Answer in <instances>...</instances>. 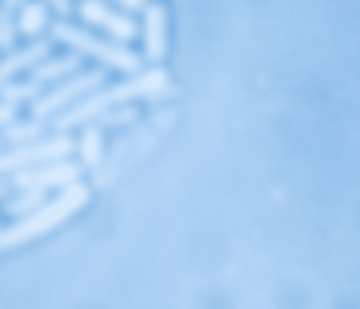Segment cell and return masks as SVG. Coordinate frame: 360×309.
<instances>
[{
	"mask_svg": "<svg viewBox=\"0 0 360 309\" xmlns=\"http://www.w3.org/2000/svg\"><path fill=\"white\" fill-rule=\"evenodd\" d=\"M78 15H82L86 23H97V27H101L105 35L112 39V43H124V46H128V39L140 35V27L132 23V15H124L120 8L101 4V0H89V4H82Z\"/></svg>",
	"mask_w": 360,
	"mask_h": 309,
	"instance_id": "7",
	"label": "cell"
},
{
	"mask_svg": "<svg viewBox=\"0 0 360 309\" xmlns=\"http://www.w3.org/2000/svg\"><path fill=\"white\" fill-rule=\"evenodd\" d=\"M4 182H8V190H16V193H24V190H39V193L66 190V185H78L82 182V166L74 159H66V162H51V166L20 170V174L4 178Z\"/></svg>",
	"mask_w": 360,
	"mask_h": 309,
	"instance_id": "6",
	"label": "cell"
},
{
	"mask_svg": "<svg viewBox=\"0 0 360 309\" xmlns=\"http://www.w3.org/2000/svg\"><path fill=\"white\" fill-rule=\"evenodd\" d=\"M47 39L63 43L66 51L82 54V58H97V62H105V66H112V70H124V74H140V66H143V58L132 51V46L112 43V39L97 35V31H89V27H78V23H66V20L51 23Z\"/></svg>",
	"mask_w": 360,
	"mask_h": 309,
	"instance_id": "3",
	"label": "cell"
},
{
	"mask_svg": "<svg viewBox=\"0 0 360 309\" xmlns=\"http://www.w3.org/2000/svg\"><path fill=\"white\" fill-rule=\"evenodd\" d=\"M0 147H4V143H0Z\"/></svg>",
	"mask_w": 360,
	"mask_h": 309,
	"instance_id": "21",
	"label": "cell"
},
{
	"mask_svg": "<svg viewBox=\"0 0 360 309\" xmlns=\"http://www.w3.org/2000/svg\"><path fill=\"white\" fill-rule=\"evenodd\" d=\"M120 124H136V108L132 105H128V108H112V112H101V116H97V120H94V128H120ZM86 128H89V124H86Z\"/></svg>",
	"mask_w": 360,
	"mask_h": 309,
	"instance_id": "17",
	"label": "cell"
},
{
	"mask_svg": "<svg viewBox=\"0 0 360 309\" xmlns=\"http://www.w3.org/2000/svg\"><path fill=\"white\" fill-rule=\"evenodd\" d=\"M20 0H4V8H0V51L8 54V51H16V15H20Z\"/></svg>",
	"mask_w": 360,
	"mask_h": 309,
	"instance_id": "16",
	"label": "cell"
},
{
	"mask_svg": "<svg viewBox=\"0 0 360 309\" xmlns=\"http://www.w3.org/2000/svg\"><path fill=\"white\" fill-rule=\"evenodd\" d=\"M47 205V193H39V190H24V193H16V197L4 205V213L12 216V221H24V216H32V213H39V209Z\"/></svg>",
	"mask_w": 360,
	"mask_h": 309,
	"instance_id": "15",
	"label": "cell"
},
{
	"mask_svg": "<svg viewBox=\"0 0 360 309\" xmlns=\"http://www.w3.org/2000/svg\"><path fill=\"white\" fill-rule=\"evenodd\" d=\"M140 35H143V54H148L151 62L163 58V51H167V12H163V8H155V4L143 8Z\"/></svg>",
	"mask_w": 360,
	"mask_h": 309,
	"instance_id": "10",
	"label": "cell"
},
{
	"mask_svg": "<svg viewBox=\"0 0 360 309\" xmlns=\"http://www.w3.org/2000/svg\"><path fill=\"white\" fill-rule=\"evenodd\" d=\"M86 201H89V185H82V182L58 190L55 197L39 209V213H32V216H24V221H12V224L0 228V251H12V247H24V244H32V239L47 236V232L58 228L66 216L78 213Z\"/></svg>",
	"mask_w": 360,
	"mask_h": 309,
	"instance_id": "2",
	"label": "cell"
},
{
	"mask_svg": "<svg viewBox=\"0 0 360 309\" xmlns=\"http://www.w3.org/2000/svg\"><path fill=\"white\" fill-rule=\"evenodd\" d=\"M167 124H171V112L155 116V120H151L148 128H140L136 136H128V139H117V143H112L109 151H105L101 166L94 170V185H97V190H109V185L117 182V178L124 174V170L132 166V162L140 159L143 151H148V147H151V139H155L159 131L167 128Z\"/></svg>",
	"mask_w": 360,
	"mask_h": 309,
	"instance_id": "4",
	"label": "cell"
},
{
	"mask_svg": "<svg viewBox=\"0 0 360 309\" xmlns=\"http://www.w3.org/2000/svg\"><path fill=\"white\" fill-rule=\"evenodd\" d=\"M82 54H74V51H66V54H51L47 62H39V66L32 70V81H39L43 89H51V85H58V81H66V77H74V74H82Z\"/></svg>",
	"mask_w": 360,
	"mask_h": 309,
	"instance_id": "9",
	"label": "cell"
},
{
	"mask_svg": "<svg viewBox=\"0 0 360 309\" xmlns=\"http://www.w3.org/2000/svg\"><path fill=\"white\" fill-rule=\"evenodd\" d=\"M51 58V39H35V43L27 46H16V51H8L4 58H0V89L8 81H16L20 74H32L39 62Z\"/></svg>",
	"mask_w": 360,
	"mask_h": 309,
	"instance_id": "8",
	"label": "cell"
},
{
	"mask_svg": "<svg viewBox=\"0 0 360 309\" xmlns=\"http://www.w3.org/2000/svg\"><path fill=\"white\" fill-rule=\"evenodd\" d=\"M171 93V77L163 70H140L132 74L128 81H117V85H101L97 93H89L82 105H74L70 112L55 116L47 124L51 136H70V128H86L94 124L101 112H112V108H128L136 97H167Z\"/></svg>",
	"mask_w": 360,
	"mask_h": 309,
	"instance_id": "1",
	"label": "cell"
},
{
	"mask_svg": "<svg viewBox=\"0 0 360 309\" xmlns=\"http://www.w3.org/2000/svg\"><path fill=\"white\" fill-rule=\"evenodd\" d=\"M101 85H105V70H82V74L51 85V89L32 105V120L51 124L55 116H63V112H70L74 105H82V100H86L89 93H97Z\"/></svg>",
	"mask_w": 360,
	"mask_h": 309,
	"instance_id": "5",
	"label": "cell"
},
{
	"mask_svg": "<svg viewBox=\"0 0 360 309\" xmlns=\"http://www.w3.org/2000/svg\"><path fill=\"white\" fill-rule=\"evenodd\" d=\"M55 12L63 15L66 23H70V15H74V4H70V0H55Z\"/></svg>",
	"mask_w": 360,
	"mask_h": 309,
	"instance_id": "19",
	"label": "cell"
},
{
	"mask_svg": "<svg viewBox=\"0 0 360 309\" xmlns=\"http://www.w3.org/2000/svg\"><path fill=\"white\" fill-rule=\"evenodd\" d=\"M4 193H8V182H0V201H4Z\"/></svg>",
	"mask_w": 360,
	"mask_h": 309,
	"instance_id": "20",
	"label": "cell"
},
{
	"mask_svg": "<svg viewBox=\"0 0 360 309\" xmlns=\"http://www.w3.org/2000/svg\"><path fill=\"white\" fill-rule=\"evenodd\" d=\"M47 27H51V12L43 4H24L16 15V31L20 35H27L35 43V39H47Z\"/></svg>",
	"mask_w": 360,
	"mask_h": 309,
	"instance_id": "12",
	"label": "cell"
},
{
	"mask_svg": "<svg viewBox=\"0 0 360 309\" xmlns=\"http://www.w3.org/2000/svg\"><path fill=\"white\" fill-rule=\"evenodd\" d=\"M43 136H47V124L16 120V124H8V128L0 131V143H4V147H24V143H39Z\"/></svg>",
	"mask_w": 360,
	"mask_h": 309,
	"instance_id": "13",
	"label": "cell"
},
{
	"mask_svg": "<svg viewBox=\"0 0 360 309\" xmlns=\"http://www.w3.org/2000/svg\"><path fill=\"white\" fill-rule=\"evenodd\" d=\"M78 166L82 170H97L101 166V159H105V136H101V128H82V136H78Z\"/></svg>",
	"mask_w": 360,
	"mask_h": 309,
	"instance_id": "11",
	"label": "cell"
},
{
	"mask_svg": "<svg viewBox=\"0 0 360 309\" xmlns=\"http://www.w3.org/2000/svg\"><path fill=\"white\" fill-rule=\"evenodd\" d=\"M43 93H47V89H43L39 81H32V77H27V81H8L4 89H0V105H8V108L35 105V100H39Z\"/></svg>",
	"mask_w": 360,
	"mask_h": 309,
	"instance_id": "14",
	"label": "cell"
},
{
	"mask_svg": "<svg viewBox=\"0 0 360 309\" xmlns=\"http://www.w3.org/2000/svg\"><path fill=\"white\" fill-rule=\"evenodd\" d=\"M8 124H16V108H8V105H0V131L8 128Z\"/></svg>",
	"mask_w": 360,
	"mask_h": 309,
	"instance_id": "18",
	"label": "cell"
}]
</instances>
